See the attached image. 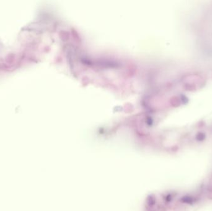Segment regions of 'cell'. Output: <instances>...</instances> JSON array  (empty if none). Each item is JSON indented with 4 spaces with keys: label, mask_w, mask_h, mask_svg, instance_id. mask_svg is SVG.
I'll list each match as a JSON object with an SVG mask.
<instances>
[{
    "label": "cell",
    "mask_w": 212,
    "mask_h": 211,
    "mask_svg": "<svg viewBox=\"0 0 212 211\" xmlns=\"http://www.w3.org/2000/svg\"><path fill=\"white\" fill-rule=\"evenodd\" d=\"M180 201L181 202L186 204H192L194 202L193 198L191 196H185L181 198Z\"/></svg>",
    "instance_id": "6da1fadb"
},
{
    "label": "cell",
    "mask_w": 212,
    "mask_h": 211,
    "mask_svg": "<svg viewBox=\"0 0 212 211\" xmlns=\"http://www.w3.org/2000/svg\"><path fill=\"white\" fill-rule=\"evenodd\" d=\"M204 138H205L204 136L202 134H200L199 136H197V139L199 140V141H202L204 139Z\"/></svg>",
    "instance_id": "7a4b0ae2"
}]
</instances>
